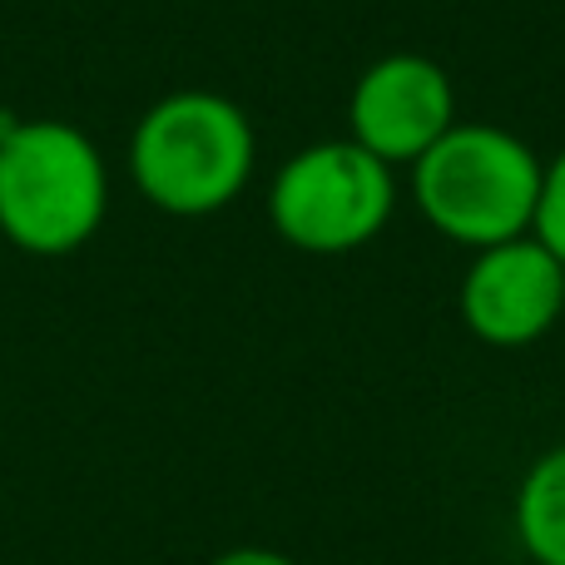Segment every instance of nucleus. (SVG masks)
<instances>
[{
    "label": "nucleus",
    "mask_w": 565,
    "mask_h": 565,
    "mask_svg": "<svg viewBox=\"0 0 565 565\" xmlns=\"http://www.w3.org/2000/svg\"><path fill=\"white\" fill-rule=\"evenodd\" d=\"M254 119L214 89H174L139 115L129 179L159 214L204 218L228 209L254 179Z\"/></svg>",
    "instance_id": "nucleus-1"
},
{
    "label": "nucleus",
    "mask_w": 565,
    "mask_h": 565,
    "mask_svg": "<svg viewBox=\"0 0 565 565\" xmlns=\"http://www.w3.org/2000/svg\"><path fill=\"white\" fill-rule=\"evenodd\" d=\"M109 214V169L79 125L55 115L0 129V238L20 254L65 258Z\"/></svg>",
    "instance_id": "nucleus-2"
},
{
    "label": "nucleus",
    "mask_w": 565,
    "mask_h": 565,
    "mask_svg": "<svg viewBox=\"0 0 565 565\" xmlns=\"http://www.w3.org/2000/svg\"><path fill=\"white\" fill-rule=\"evenodd\" d=\"M546 159L521 135L481 119H457L412 164V199L441 238L461 248H491L531 234Z\"/></svg>",
    "instance_id": "nucleus-3"
},
{
    "label": "nucleus",
    "mask_w": 565,
    "mask_h": 565,
    "mask_svg": "<svg viewBox=\"0 0 565 565\" xmlns=\"http://www.w3.org/2000/svg\"><path fill=\"white\" fill-rule=\"evenodd\" d=\"M397 174L352 139L298 149L268 184V224L298 254H352L387 228Z\"/></svg>",
    "instance_id": "nucleus-4"
},
{
    "label": "nucleus",
    "mask_w": 565,
    "mask_h": 565,
    "mask_svg": "<svg viewBox=\"0 0 565 565\" xmlns=\"http://www.w3.org/2000/svg\"><path fill=\"white\" fill-rule=\"evenodd\" d=\"M451 125H457V85L437 60L417 50L372 60L348 95V139L377 154L387 169L417 164Z\"/></svg>",
    "instance_id": "nucleus-5"
},
{
    "label": "nucleus",
    "mask_w": 565,
    "mask_h": 565,
    "mask_svg": "<svg viewBox=\"0 0 565 565\" xmlns=\"http://www.w3.org/2000/svg\"><path fill=\"white\" fill-rule=\"evenodd\" d=\"M461 322L487 348H531L565 312V268L536 234L477 248L461 274Z\"/></svg>",
    "instance_id": "nucleus-6"
},
{
    "label": "nucleus",
    "mask_w": 565,
    "mask_h": 565,
    "mask_svg": "<svg viewBox=\"0 0 565 565\" xmlns=\"http://www.w3.org/2000/svg\"><path fill=\"white\" fill-rule=\"evenodd\" d=\"M511 531L531 565H565V441L526 467L511 501Z\"/></svg>",
    "instance_id": "nucleus-7"
},
{
    "label": "nucleus",
    "mask_w": 565,
    "mask_h": 565,
    "mask_svg": "<svg viewBox=\"0 0 565 565\" xmlns=\"http://www.w3.org/2000/svg\"><path fill=\"white\" fill-rule=\"evenodd\" d=\"M531 234H536L565 268V145L546 159V169H541V199H536Z\"/></svg>",
    "instance_id": "nucleus-8"
},
{
    "label": "nucleus",
    "mask_w": 565,
    "mask_h": 565,
    "mask_svg": "<svg viewBox=\"0 0 565 565\" xmlns=\"http://www.w3.org/2000/svg\"><path fill=\"white\" fill-rule=\"evenodd\" d=\"M209 565H298V561L282 556L274 546H234V551H224V556H214Z\"/></svg>",
    "instance_id": "nucleus-9"
}]
</instances>
